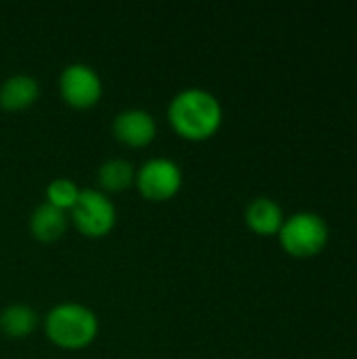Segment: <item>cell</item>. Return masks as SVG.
Here are the masks:
<instances>
[{
  "mask_svg": "<svg viewBox=\"0 0 357 359\" xmlns=\"http://www.w3.org/2000/svg\"><path fill=\"white\" fill-rule=\"evenodd\" d=\"M168 120L181 137L200 141L217 133L223 122V107L210 90L191 86L173 97Z\"/></svg>",
  "mask_w": 357,
  "mask_h": 359,
  "instance_id": "obj_1",
  "label": "cell"
},
{
  "mask_svg": "<svg viewBox=\"0 0 357 359\" xmlns=\"http://www.w3.org/2000/svg\"><path fill=\"white\" fill-rule=\"evenodd\" d=\"M46 337L65 349H80L88 345L99 330L97 316L82 303L65 301L55 305L44 320Z\"/></svg>",
  "mask_w": 357,
  "mask_h": 359,
  "instance_id": "obj_2",
  "label": "cell"
},
{
  "mask_svg": "<svg viewBox=\"0 0 357 359\" xmlns=\"http://www.w3.org/2000/svg\"><path fill=\"white\" fill-rule=\"evenodd\" d=\"M282 248L297 259H309L320 255L330 238L326 221L316 212H295L284 219L280 231Z\"/></svg>",
  "mask_w": 357,
  "mask_h": 359,
  "instance_id": "obj_3",
  "label": "cell"
},
{
  "mask_svg": "<svg viewBox=\"0 0 357 359\" xmlns=\"http://www.w3.org/2000/svg\"><path fill=\"white\" fill-rule=\"evenodd\" d=\"M72 221L90 238L105 236L116 223V206L101 189H80L76 204L72 206Z\"/></svg>",
  "mask_w": 357,
  "mask_h": 359,
  "instance_id": "obj_4",
  "label": "cell"
},
{
  "mask_svg": "<svg viewBox=\"0 0 357 359\" xmlns=\"http://www.w3.org/2000/svg\"><path fill=\"white\" fill-rule=\"evenodd\" d=\"M135 177H137V185L141 194L154 202L173 198L183 183V172L179 164L170 158L147 160Z\"/></svg>",
  "mask_w": 357,
  "mask_h": 359,
  "instance_id": "obj_5",
  "label": "cell"
},
{
  "mask_svg": "<svg viewBox=\"0 0 357 359\" xmlns=\"http://www.w3.org/2000/svg\"><path fill=\"white\" fill-rule=\"evenodd\" d=\"M61 97L74 107H90L103 93L101 76L86 63H69L59 76Z\"/></svg>",
  "mask_w": 357,
  "mask_h": 359,
  "instance_id": "obj_6",
  "label": "cell"
},
{
  "mask_svg": "<svg viewBox=\"0 0 357 359\" xmlns=\"http://www.w3.org/2000/svg\"><path fill=\"white\" fill-rule=\"evenodd\" d=\"M114 135L116 139H120L126 145L133 147H141L147 145L154 137H156V120L149 111L139 109V107H130L120 111L114 118Z\"/></svg>",
  "mask_w": 357,
  "mask_h": 359,
  "instance_id": "obj_7",
  "label": "cell"
},
{
  "mask_svg": "<svg viewBox=\"0 0 357 359\" xmlns=\"http://www.w3.org/2000/svg\"><path fill=\"white\" fill-rule=\"evenodd\" d=\"M246 225L259 236H276L284 223V212L280 204L271 198H255L246 206Z\"/></svg>",
  "mask_w": 357,
  "mask_h": 359,
  "instance_id": "obj_8",
  "label": "cell"
},
{
  "mask_svg": "<svg viewBox=\"0 0 357 359\" xmlns=\"http://www.w3.org/2000/svg\"><path fill=\"white\" fill-rule=\"evenodd\" d=\"M40 95V84L29 74H15L0 86V103L6 109H25Z\"/></svg>",
  "mask_w": 357,
  "mask_h": 359,
  "instance_id": "obj_9",
  "label": "cell"
},
{
  "mask_svg": "<svg viewBox=\"0 0 357 359\" xmlns=\"http://www.w3.org/2000/svg\"><path fill=\"white\" fill-rule=\"evenodd\" d=\"M65 227H67L65 210H61L48 202L38 204L29 217V229L42 242H53V240L61 238Z\"/></svg>",
  "mask_w": 357,
  "mask_h": 359,
  "instance_id": "obj_10",
  "label": "cell"
},
{
  "mask_svg": "<svg viewBox=\"0 0 357 359\" xmlns=\"http://www.w3.org/2000/svg\"><path fill=\"white\" fill-rule=\"evenodd\" d=\"M38 316L25 303H11L0 313V330L11 339H23L36 328Z\"/></svg>",
  "mask_w": 357,
  "mask_h": 359,
  "instance_id": "obj_11",
  "label": "cell"
},
{
  "mask_svg": "<svg viewBox=\"0 0 357 359\" xmlns=\"http://www.w3.org/2000/svg\"><path fill=\"white\" fill-rule=\"evenodd\" d=\"M99 185L109 191H122L135 181V166L124 158H112L99 166L97 172Z\"/></svg>",
  "mask_w": 357,
  "mask_h": 359,
  "instance_id": "obj_12",
  "label": "cell"
},
{
  "mask_svg": "<svg viewBox=\"0 0 357 359\" xmlns=\"http://www.w3.org/2000/svg\"><path fill=\"white\" fill-rule=\"evenodd\" d=\"M78 194H80V187L67 177L53 179L46 185V202L61 210H72V206L78 200Z\"/></svg>",
  "mask_w": 357,
  "mask_h": 359,
  "instance_id": "obj_13",
  "label": "cell"
}]
</instances>
